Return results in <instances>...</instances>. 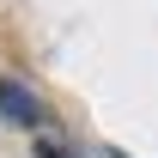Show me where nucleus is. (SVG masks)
I'll return each instance as SVG.
<instances>
[{
	"mask_svg": "<svg viewBox=\"0 0 158 158\" xmlns=\"http://www.w3.org/2000/svg\"><path fill=\"white\" fill-rule=\"evenodd\" d=\"M0 110H6V122H19V128H31V122H37V98H31V91H19L12 79H0Z\"/></svg>",
	"mask_w": 158,
	"mask_h": 158,
	"instance_id": "f257e3e1",
	"label": "nucleus"
}]
</instances>
